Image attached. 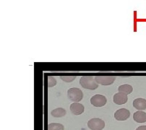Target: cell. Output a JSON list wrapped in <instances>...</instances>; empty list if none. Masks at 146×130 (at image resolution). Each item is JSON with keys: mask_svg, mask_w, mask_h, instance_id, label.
<instances>
[{"mask_svg": "<svg viewBox=\"0 0 146 130\" xmlns=\"http://www.w3.org/2000/svg\"><path fill=\"white\" fill-rule=\"evenodd\" d=\"M80 84L83 88L88 90H93L98 88V84L93 76H82L80 80Z\"/></svg>", "mask_w": 146, "mask_h": 130, "instance_id": "cell-1", "label": "cell"}, {"mask_svg": "<svg viewBox=\"0 0 146 130\" xmlns=\"http://www.w3.org/2000/svg\"><path fill=\"white\" fill-rule=\"evenodd\" d=\"M67 96H68L70 101H72V102L78 103L82 99L83 93L80 89L78 88H70L68 90Z\"/></svg>", "mask_w": 146, "mask_h": 130, "instance_id": "cell-2", "label": "cell"}, {"mask_svg": "<svg viewBox=\"0 0 146 130\" xmlns=\"http://www.w3.org/2000/svg\"><path fill=\"white\" fill-rule=\"evenodd\" d=\"M88 126L91 130H102L105 127V122L99 118H93L89 120Z\"/></svg>", "mask_w": 146, "mask_h": 130, "instance_id": "cell-3", "label": "cell"}, {"mask_svg": "<svg viewBox=\"0 0 146 130\" xmlns=\"http://www.w3.org/2000/svg\"><path fill=\"white\" fill-rule=\"evenodd\" d=\"M107 103V99L103 95L97 94L90 98V103L96 107H102Z\"/></svg>", "mask_w": 146, "mask_h": 130, "instance_id": "cell-4", "label": "cell"}, {"mask_svg": "<svg viewBox=\"0 0 146 130\" xmlns=\"http://www.w3.org/2000/svg\"><path fill=\"white\" fill-rule=\"evenodd\" d=\"M95 80L98 84L104 85V86H108L113 83L116 80V77L114 76H96Z\"/></svg>", "mask_w": 146, "mask_h": 130, "instance_id": "cell-5", "label": "cell"}, {"mask_svg": "<svg viewBox=\"0 0 146 130\" xmlns=\"http://www.w3.org/2000/svg\"><path fill=\"white\" fill-rule=\"evenodd\" d=\"M130 116V112L127 108H120L114 113V118L117 121H125Z\"/></svg>", "mask_w": 146, "mask_h": 130, "instance_id": "cell-6", "label": "cell"}, {"mask_svg": "<svg viewBox=\"0 0 146 130\" xmlns=\"http://www.w3.org/2000/svg\"><path fill=\"white\" fill-rule=\"evenodd\" d=\"M113 103L117 105H123V104L126 103L128 101L127 95L121 93H116L113 98Z\"/></svg>", "mask_w": 146, "mask_h": 130, "instance_id": "cell-7", "label": "cell"}, {"mask_svg": "<svg viewBox=\"0 0 146 130\" xmlns=\"http://www.w3.org/2000/svg\"><path fill=\"white\" fill-rule=\"evenodd\" d=\"M85 111L84 105L80 103H73L70 105V111L74 115H80Z\"/></svg>", "mask_w": 146, "mask_h": 130, "instance_id": "cell-8", "label": "cell"}, {"mask_svg": "<svg viewBox=\"0 0 146 130\" xmlns=\"http://www.w3.org/2000/svg\"><path fill=\"white\" fill-rule=\"evenodd\" d=\"M133 106L139 111L146 109V100L144 98H137L133 101Z\"/></svg>", "mask_w": 146, "mask_h": 130, "instance_id": "cell-9", "label": "cell"}, {"mask_svg": "<svg viewBox=\"0 0 146 130\" xmlns=\"http://www.w3.org/2000/svg\"><path fill=\"white\" fill-rule=\"evenodd\" d=\"M133 119L137 123L146 122V113L143 111H138L134 113Z\"/></svg>", "mask_w": 146, "mask_h": 130, "instance_id": "cell-10", "label": "cell"}, {"mask_svg": "<svg viewBox=\"0 0 146 130\" xmlns=\"http://www.w3.org/2000/svg\"><path fill=\"white\" fill-rule=\"evenodd\" d=\"M119 93H124L126 95L131 94L132 93V90H133V88H132V85H129V84H124V85H120L118 88Z\"/></svg>", "mask_w": 146, "mask_h": 130, "instance_id": "cell-11", "label": "cell"}, {"mask_svg": "<svg viewBox=\"0 0 146 130\" xmlns=\"http://www.w3.org/2000/svg\"><path fill=\"white\" fill-rule=\"evenodd\" d=\"M66 113H67L66 110L64 108H56V109H54V110L51 112V116L56 118L63 117V116H65Z\"/></svg>", "mask_w": 146, "mask_h": 130, "instance_id": "cell-12", "label": "cell"}, {"mask_svg": "<svg viewBox=\"0 0 146 130\" xmlns=\"http://www.w3.org/2000/svg\"><path fill=\"white\" fill-rule=\"evenodd\" d=\"M64 127L59 123H51L48 125V130H64Z\"/></svg>", "mask_w": 146, "mask_h": 130, "instance_id": "cell-13", "label": "cell"}, {"mask_svg": "<svg viewBox=\"0 0 146 130\" xmlns=\"http://www.w3.org/2000/svg\"><path fill=\"white\" fill-rule=\"evenodd\" d=\"M76 78V76H61L60 79L66 82H71Z\"/></svg>", "mask_w": 146, "mask_h": 130, "instance_id": "cell-14", "label": "cell"}, {"mask_svg": "<svg viewBox=\"0 0 146 130\" xmlns=\"http://www.w3.org/2000/svg\"><path fill=\"white\" fill-rule=\"evenodd\" d=\"M56 80L54 77L52 76H49L48 77V88H51V87H54V85H56Z\"/></svg>", "mask_w": 146, "mask_h": 130, "instance_id": "cell-15", "label": "cell"}, {"mask_svg": "<svg viewBox=\"0 0 146 130\" xmlns=\"http://www.w3.org/2000/svg\"><path fill=\"white\" fill-rule=\"evenodd\" d=\"M136 130H146V125L140 126V127L136 129Z\"/></svg>", "mask_w": 146, "mask_h": 130, "instance_id": "cell-16", "label": "cell"}]
</instances>
